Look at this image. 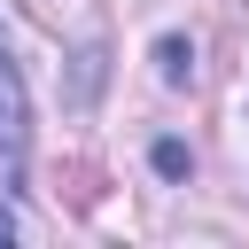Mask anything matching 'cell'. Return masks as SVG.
<instances>
[{
  "label": "cell",
  "instance_id": "6da1fadb",
  "mask_svg": "<svg viewBox=\"0 0 249 249\" xmlns=\"http://www.w3.org/2000/svg\"><path fill=\"white\" fill-rule=\"evenodd\" d=\"M23 156H31V93H23V70L0 39V195L23 179Z\"/></svg>",
  "mask_w": 249,
  "mask_h": 249
},
{
  "label": "cell",
  "instance_id": "7a4b0ae2",
  "mask_svg": "<svg viewBox=\"0 0 249 249\" xmlns=\"http://www.w3.org/2000/svg\"><path fill=\"white\" fill-rule=\"evenodd\" d=\"M156 70H163V86H187V78H195V47H187V39H163V47H156Z\"/></svg>",
  "mask_w": 249,
  "mask_h": 249
},
{
  "label": "cell",
  "instance_id": "3957f363",
  "mask_svg": "<svg viewBox=\"0 0 249 249\" xmlns=\"http://www.w3.org/2000/svg\"><path fill=\"white\" fill-rule=\"evenodd\" d=\"M156 171L179 179V171H187V148H179V140H156Z\"/></svg>",
  "mask_w": 249,
  "mask_h": 249
},
{
  "label": "cell",
  "instance_id": "277c9868",
  "mask_svg": "<svg viewBox=\"0 0 249 249\" xmlns=\"http://www.w3.org/2000/svg\"><path fill=\"white\" fill-rule=\"evenodd\" d=\"M16 233H23V218H16L8 202H0V241H16Z\"/></svg>",
  "mask_w": 249,
  "mask_h": 249
}]
</instances>
